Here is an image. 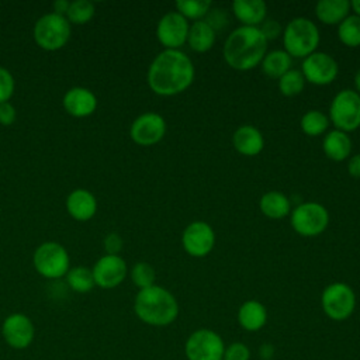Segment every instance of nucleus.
<instances>
[{
	"label": "nucleus",
	"mask_w": 360,
	"mask_h": 360,
	"mask_svg": "<svg viewBox=\"0 0 360 360\" xmlns=\"http://www.w3.org/2000/svg\"><path fill=\"white\" fill-rule=\"evenodd\" d=\"M193 60L180 49H163L148 69V84L153 93L163 97L186 91L194 82Z\"/></svg>",
	"instance_id": "1"
},
{
	"label": "nucleus",
	"mask_w": 360,
	"mask_h": 360,
	"mask_svg": "<svg viewBox=\"0 0 360 360\" xmlns=\"http://www.w3.org/2000/svg\"><path fill=\"white\" fill-rule=\"evenodd\" d=\"M267 39L259 27L240 25L225 39L222 53L229 68L248 72L259 66L267 53Z\"/></svg>",
	"instance_id": "2"
},
{
	"label": "nucleus",
	"mask_w": 360,
	"mask_h": 360,
	"mask_svg": "<svg viewBox=\"0 0 360 360\" xmlns=\"http://www.w3.org/2000/svg\"><path fill=\"white\" fill-rule=\"evenodd\" d=\"M134 311L146 325L167 326L179 315V302L169 290L155 284L138 291L134 301Z\"/></svg>",
	"instance_id": "3"
},
{
	"label": "nucleus",
	"mask_w": 360,
	"mask_h": 360,
	"mask_svg": "<svg viewBox=\"0 0 360 360\" xmlns=\"http://www.w3.org/2000/svg\"><path fill=\"white\" fill-rule=\"evenodd\" d=\"M283 46L291 58L304 59L316 51L321 34L316 24L307 17H295L283 28Z\"/></svg>",
	"instance_id": "4"
},
{
	"label": "nucleus",
	"mask_w": 360,
	"mask_h": 360,
	"mask_svg": "<svg viewBox=\"0 0 360 360\" xmlns=\"http://www.w3.org/2000/svg\"><path fill=\"white\" fill-rule=\"evenodd\" d=\"M329 121L346 134L356 131L360 127V94L352 89L336 93L329 105Z\"/></svg>",
	"instance_id": "5"
},
{
	"label": "nucleus",
	"mask_w": 360,
	"mask_h": 360,
	"mask_svg": "<svg viewBox=\"0 0 360 360\" xmlns=\"http://www.w3.org/2000/svg\"><path fill=\"white\" fill-rule=\"evenodd\" d=\"M290 224L298 235L314 238L321 235L328 228L329 212L316 201L300 202L290 212Z\"/></svg>",
	"instance_id": "6"
},
{
	"label": "nucleus",
	"mask_w": 360,
	"mask_h": 360,
	"mask_svg": "<svg viewBox=\"0 0 360 360\" xmlns=\"http://www.w3.org/2000/svg\"><path fill=\"white\" fill-rule=\"evenodd\" d=\"M321 307L329 319L338 322L346 321L354 312L356 294L353 288L343 281L330 283L321 294Z\"/></svg>",
	"instance_id": "7"
},
{
	"label": "nucleus",
	"mask_w": 360,
	"mask_h": 360,
	"mask_svg": "<svg viewBox=\"0 0 360 360\" xmlns=\"http://www.w3.org/2000/svg\"><path fill=\"white\" fill-rule=\"evenodd\" d=\"M70 37V25L65 15L55 13L42 15L34 27V38L37 44L46 51L62 48Z\"/></svg>",
	"instance_id": "8"
},
{
	"label": "nucleus",
	"mask_w": 360,
	"mask_h": 360,
	"mask_svg": "<svg viewBox=\"0 0 360 360\" xmlns=\"http://www.w3.org/2000/svg\"><path fill=\"white\" fill-rule=\"evenodd\" d=\"M225 343L212 329L201 328L190 333L184 345L187 360H222Z\"/></svg>",
	"instance_id": "9"
},
{
	"label": "nucleus",
	"mask_w": 360,
	"mask_h": 360,
	"mask_svg": "<svg viewBox=\"0 0 360 360\" xmlns=\"http://www.w3.org/2000/svg\"><path fill=\"white\" fill-rule=\"evenodd\" d=\"M34 266L41 276L46 278H59L69 270V255L62 245L46 242L37 248L34 253Z\"/></svg>",
	"instance_id": "10"
},
{
	"label": "nucleus",
	"mask_w": 360,
	"mask_h": 360,
	"mask_svg": "<svg viewBox=\"0 0 360 360\" xmlns=\"http://www.w3.org/2000/svg\"><path fill=\"white\" fill-rule=\"evenodd\" d=\"M301 73L305 82L315 86H326L338 77L339 65L328 52L315 51L302 59Z\"/></svg>",
	"instance_id": "11"
},
{
	"label": "nucleus",
	"mask_w": 360,
	"mask_h": 360,
	"mask_svg": "<svg viewBox=\"0 0 360 360\" xmlns=\"http://www.w3.org/2000/svg\"><path fill=\"white\" fill-rule=\"evenodd\" d=\"M215 232L205 221L190 222L181 233V246L193 257H204L214 249Z\"/></svg>",
	"instance_id": "12"
},
{
	"label": "nucleus",
	"mask_w": 360,
	"mask_h": 360,
	"mask_svg": "<svg viewBox=\"0 0 360 360\" xmlns=\"http://www.w3.org/2000/svg\"><path fill=\"white\" fill-rule=\"evenodd\" d=\"M190 24L177 11L166 13L158 22L156 37L165 49H180L188 37Z\"/></svg>",
	"instance_id": "13"
},
{
	"label": "nucleus",
	"mask_w": 360,
	"mask_h": 360,
	"mask_svg": "<svg viewBox=\"0 0 360 360\" xmlns=\"http://www.w3.org/2000/svg\"><path fill=\"white\" fill-rule=\"evenodd\" d=\"M166 134V121L158 112H143L132 122L129 128L131 139L141 146H152L163 139Z\"/></svg>",
	"instance_id": "14"
},
{
	"label": "nucleus",
	"mask_w": 360,
	"mask_h": 360,
	"mask_svg": "<svg viewBox=\"0 0 360 360\" xmlns=\"http://www.w3.org/2000/svg\"><path fill=\"white\" fill-rule=\"evenodd\" d=\"M1 333L8 346L14 349H25L34 340L35 328L27 315L11 314L4 319Z\"/></svg>",
	"instance_id": "15"
},
{
	"label": "nucleus",
	"mask_w": 360,
	"mask_h": 360,
	"mask_svg": "<svg viewBox=\"0 0 360 360\" xmlns=\"http://www.w3.org/2000/svg\"><path fill=\"white\" fill-rule=\"evenodd\" d=\"M91 273L96 285L101 288H114L124 281L127 276V264L120 256L105 255L96 262Z\"/></svg>",
	"instance_id": "16"
},
{
	"label": "nucleus",
	"mask_w": 360,
	"mask_h": 360,
	"mask_svg": "<svg viewBox=\"0 0 360 360\" xmlns=\"http://www.w3.org/2000/svg\"><path fill=\"white\" fill-rule=\"evenodd\" d=\"M232 145L243 156H256L264 149V136L256 127L245 124L235 129Z\"/></svg>",
	"instance_id": "17"
},
{
	"label": "nucleus",
	"mask_w": 360,
	"mask_h": 360,
	"mask_svg": "<svg viewBox=\"0 0 360 360\" xmlns=\"http://www.w3.org/2000/svg\"><path fill=\"white\" fill-rule=\"evenodd\" d=\"M63 107L73 117H87L96 110L97 100L90 90L73 87L65 94Z\"/></svg>",
	"instance_id": "18"
},
{
	"label": "nucleus",
	"mask_w": 360,
	"mask_h": 360,
	"mask_svg": "<svg viewBox=\"0 0 360 360\" xmlns=\"http://www.w3.org/2000/svg\"><path fill=\"white\" fill-rule=\"evenodd\" d=\"M232 13L242 25L259 27L267 15V4L262 0H235Z\"/></svg>",
	"instance_id": "19"
},
{
	"label": "nucleus",
	"mask_w": 360,
	"mask_h": 360,
	"mask_svg": "<svg viewBox=\"0 0 360 360\" xmlns=\"http://www.w3.org/2000/svg\"><path fill=\"white\" fill-rule=\"evenodd\" d=\"M236 318L242 329L248 332H257L267 322V309L260 301L248 300L239 307Z\"/></svg>",
	"instance_id": "20"
},
{
	"label": "nucleus",
	"mask_w": 360,
	"mask_h": 360,
	"mask_svg": "<svg viewBox=\"0 0 360 360\" xmlns=\"http://www.w3.org/2000/svg\"><path fill=\"white\" fill-rule=\"evenodd\" d=\"M352 146L353 145L349 134L339 129H332L326 132L322 141V149L325 156L333 162H343L349 159L352 155Z\"/></svg>",
	"instance_id": "21"
},
{
	"label": "nucleus",
	"mask_w": 360,
	"mask_h": 360,
	"mask_svg": "<svg viewBox=\"0 0 360 360\" xmlns=\"http://www.w3.org/2000/svg\"><path fill=\"white\" fill-rule=\"evenodd\" d=\"M66 208L75 219L87 221L96 214L97 202L90 191L77 188L69 194L66 200Z\"/></svg>",
	"instance_id": "22"
},
{
	"label": "nucleus",
	"mask_w": 360,
	"mask_h": 360,
	"mask_svg": "<svg viewBox=\"0 0 360 360\" xmlns=\"http://www.w3.org/2000/svg\"><path fill=\"white\" fill-rule=\"evenodd\" d=\"M350 10L349 0H319L315 4V15L325 25H339Z\"/></svg>",
	"instance_id": "23"
},
{
	"label": "nucleus",
	"mask_w": 360,
	"mask_h": 360,
	"mask_svg": "<svg viewBox=\"0 0 360 360\" xmlns=\"http://www.w3.org/2000/svg\"><path fill=\"white\" fill-rule=\"evenodd\" d=\"M260 212L270 219H283L291 212V200L281 191H267L259 200Z\"/></svg>",
	"instance_id": "24"
},
{
	"label": "nucleus",
	"mask_w": 360,
	"mask_h": 360,
	"mask_svg": "<svg viewBox=\"0 0 360 360\" xmlns=\"http://www.w3.org/2000/svg\"><path fill=\"white\" fill-rule=\"evenodd\" d=\"M217 39V32L204 21H194L190 25L188 30V37H187V44L188 46L198 53L208 52Z\"/></svg>",
	"instance_id": "25"
},
{
	"label": "nucleus",
	"mask_w": 360,
	"mask_h": 360,
	"mask_svg": "<svg viewBox=\"0 0 360 360\" xmlns=\"http://www.w3.org/2000/svg\"><path fill=\"white\" fill-rule=\"evenodd\" d=\"M291 65H292V58L284 49H276V51L267 52L260 63L262 72L266 76L277 80L291 69Z\"/></svg>",
	"instance_id": "26"
},
{
	"label": "nucleus",
	"mask_w": 360,
	"mask_h": 360,
	"mask_svg": "<svg viewBox=\"0 0 360 360\" xmlns=\"http://www.w3.org/2000/svg\"><path fill=\"white\" fill-rule=\"evenodd\" d=\"M330 121L326 114L319 110H308L300 121L301 131L308 136H319L326 132Z\"/></svg>",
	"instance_id": "27"
},
{
	"label": "nucleus",
	"mask_w": 360,
	"mask_h": 360,
	"mask_svg": "<svg viewBox=\"0 0 360 360\" xmlns=\"http://www.w3.org/2000/svg\"><path fill=\"white\" fill-rule=\"evenodd\" d=\"M338 38L349 48L360 46V17L356 14H349L338 25Z\"/></svg>",
	"instance_id": "28"
},
{
	"label": "nucleus",
	"mask_w": 360,
	"mask_h": 360,
	"mask_svg": "<svg viewBox=\"0 0 360 360\" xmlns=\"http://www.w3.org/2000/svg\"><path fill=\"white\" fill-rule=\"evenodd\" d=\"M212 4L208 0H180L176 3V10L187 21H200L204 20Z\"/></svg>",
	"instance_id": "29"
},
{
	"label": "nucleus",
	"mask_w": 360,
	"mask_h": 360,
	"mask_svg": "<svg viewBox=\"0 0 360 360\" xmlns=\"http://www.w3.org/2000/svg\"><path fill=\"white\" fill-rule=\"evenodd\" d=\"M305 87V79L298 69H290L278 79V90L285 97L298 96Z\"/></svg>",
	"instance_id": "30"
},
{
	"label": "nucleus",
	"mask_w": 360,
	"mask_h": 360,
	"mask_svg": "<svg viewBox=\"0 0 360 360\" xmlns=\"http://www.w3.org/2000/svg\"><path fill=\"white\" fill-rule=\"evenodd\" d=\"M68 284L76 292H87L94 287V278L90 269L84 266L73 267L66 273Z\"/></svg>",
	"instance_id": "31"
},
{
	"label": "nucleus",
	"mask_w": 360,
	"mask_h": 360,
	"mask_svg": "<svg viewBox=\"0 0 360 360\" xmlns=\"http://www.w3.org/2000/svg\"><path fill=\"white\" fill-rule=\"evenodd\" d=\"M131 280L139 290L152 287L156 280L155 269L146 262H139L131 270Z\"/></svg>",
	"instance_id": "32"
},
{
	"label": "nucleus",
	"mask_w": 360,
	"mask_h": 360,
	"mask_svg": "<svg viewBox=\"0 0 360 360\" xmlns=\"http://www.w3.org/2000/svg\"><path fill=\"white\" fill-rule=\"evenodd\" d=\"M94 14V4L89 0H76L69 4L68 20L73 24H84Z\"/></svg>",
	"instance_id": "33"
},
{
	"label": "nucleus",
	"mask_w": 360,
	"mask_h": 360,
	"mask_svg": "<svg viewBox=\"0 0 360 360\" xmlns=\"http://www.w3.org/2000/svg\"><path fill=\"white\" fill-rule=\"evenodd\" d=\"M222 360H250V350L242 342H233L225 346Z\"/></svg>",
	"instance_id": "34"
},
{
	"label": "nucleus",
	"mask_w": 360,
	"mask_h": 360,
	"mask_svg": "<svg viewBox=\"0 0 360 360\" xmlns=\"http://www.w3.org/2000/svg\"><path fill=\"white\" fill-rule=\"evenodd\" d=\"M204 21L217 32L218 30H222L228 24V13L224 8H212L205 15Z\"/></svg>",
	"instance_id": "35"
},
{
	"label": "nucleus",
	"mask_w": 360,
	"mask_h": 360,
	"mask_svg": "<svg viewBox=\"0 0 360 360\" xmlns=\"http://www.w3.org/2000/svg\"><path fill=\"white\" fill-rule=\"evenodd\" d=\"M13 91H14V79L11 73L7 69L0 68V104L7 103Z\"/></svg>",
	"instance_id": "36"
},
{
	"label": "nucleus",
	"mask_w": 360,
	"mask_h": 360,
	"mask_svg": "<svg viewBox=\"0 0 360 360\" xmlns=\"http://www.w3.org/2000/svg\"><path fill=\"white\" fill-rule=\"evenodd\" d=\"M262 34L264 35V38L267 41L276 39L278 37H281L283 34V28L280 25V22L277 20H271V18H266L260 25H259Z\"/></svg>",
	"instance_id": "37"
},
{
	"label": "nucleus",
	"mask_w": 360,
	"mask_h": 360,
	"mask_svg": "<svg viewBox=\"0 0 360 360\" xmlns=\"http://www.w3.org/2000/svg\"><path fill=\"white\" fill-rule=\"evenodd\" d=\"M122 239L118 233L112 232V233H108L104 239V249L107 252V255H114V256H118V253L121 252L122 249Z\"/></svg>",
	"instance_id": "38"
},
{
	"label": "nucleus",
	"mask_w": 360,
	"mask_h": 360,
	"mask_svg": "<svg viewBox=\"0 0 360 360\" xmlns=\"http://www.w3.org/2000/svg\"><path fill=\"white\" fill-rule=\"evenodd\" d=\"M15 121V110L10 103L0 104V124L11 125Z\"/></svg>",
	"instance_id": "39"
},
{
	"label": "nucleus",
	"mask_w": 360,
	"mask_h": 360,
	"mask_svg": "<svg viewBox=\"0 0 360 360\" xmlns=\"http://www.w3.org/2000/svg\"><path fill=\"white\" fill-rule=\"evenodd\" d=\"M347 172L352 177L360 179V153L352 155L347 162Z\"/></svg>",
	"instance_id": "40"
},
{
	"label": "nucleus",
	"mask_w": 360,
	"mask_h": 360,
	"mask_svg": "<svg viewBox=\"0 0 360 360\" xmlns=\"http://www.w3.org/2000/svg\"><path fill=\"white\" fill-rule=\"evenodd\" d=\"M259 354L262 357V360H273V354H274V346L271 343H263L259 347Z\"/></svg>",
	"instance_id": "41"
},
{
	"label": "nucleus",
	"mask_w": 360,
	"mask_h": 360,
	"mask_svg": "<svg viewBox=\"0 0 360 360\" xmlns=\"http://www.w3.org/2000/svg\"><path fill=\"white\" fill-rule=\"evenodd\" d=\"M69 4L66 0H58L53 3V8H55V14H59V15H63L68 13V8H69Z\"/></svg>",
	"instance_id": "42"
},
{
	"label": "nucleus",
	"mask_w": 360,
	"mask_h": 360,
	"mask_svg": "<svg viewBox=\"0 0 360 360\" xmlns=\"http://www.w3.org/2000/svg\"><path fill=\"white\" fill-rule=\"evenodd\" d=\"M350 6H352V10L354 11V14L360 17V0H353V1H350Z\"/></svg>",
	"instance_id": "43"
},
{
	"label": "nucleus",
	"mask_w": 360,
	"mask_h": 360,
	"mask_svg": "<svg viewBox=\"0 0 360 360\" xmlns=\"http://www.w3.org/2000/svg\"><path fill=\"white\" fill-rule=\"evenodd\" d=\"M354 86H356V91L360 94V68L357 69V72L354 75Z\"/></svg>",
	"instance_id": "44"
}]
</instances>
